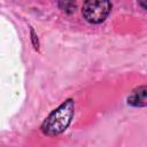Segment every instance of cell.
I'll return each mask as SVG.
<instances>
[{
  "label": "cell",
  "mask_w": 147,
  "mask_h": 147,
  "mask_svg": "<svg viewBox=\"0 0 147 147\" xmlns=\"http://www.w3.org/2000/svg\"><path fill=\"white\" fill-rule=\"evenodd\" d=\"M75 115V101L68 99L56 109H54L41 124V131L46 136H56L62 133L71 123Z\"/></svg>",
  "instance_id": "obj_1"
},
{
  "label": "cell",
  "mask_w": 147,
  "mask_h": 147,
  "mask_svg": "<svg viewBox=\"0 0 147 147\" xmlns=\"http://www.w3.org/2000/svg\"><path fill=\"white\" fill-rule=\"evenodd\" d=\"M111 3L109 1H86L83 6L84 18L93 24L101 23L110 13Z\"/></svg>",
  "instance_id": "obj_2"
},
{
  "label": "cell",
  "mask_w": 147,
  "mask_h": 147,
  "mask_svg": "<svg viewBox=\"0 0 147 147\" xmlns=\"http://www.w3.org/2000/svg\"><path fill=\"white\" fill-rule=\"evenodd\" d=\"M127 103L134 107H144L146 106V87L141 86L136 90L130 98H127Z\"/></svg>",
  "instance_id": "obj_3"
}]
</instances>
